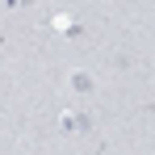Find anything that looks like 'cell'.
I'll return each instance as SVG.
<instances>
[{
    "instance_id": "obj_1",
    "label": "cell",
    "mask_w": 155,
    "mask_h": 155,
    "mask_svg": "<svg viewBox=\"0 0 155 155\" xmlns=\"http://www.w3.org/2000/svg\"><path fill=\"white\" fill-rule=\"evenodd\" d=\"M59 130H63V134H88V130H92V113L67 109V113L59 117Z\"/></svg>"
},
{
    "instance_id": "obj_2",
    "label": "cell",
    "mask_w": 155,
    "mask_h": 155,
    "mask_svg": "<svg viewBox=\"0 0 155 155\" xmlns=\"http://www.w3.org/2000/svg\"><path fill=\"white\" fill-rule=\"evenodd\" d=\"M67 88H71L76 97H92V92H97V80H92V71H84V67H71V71H67Z\"/></svg>"
},
{
    "instance_id": "obj_3",
    "label": "cell",
    "mask_w": 155,
    "mask_h": 155,
    "mask_svg": "<svg viewBox=\"0 0 155 155\" xmlns=\"http://www.w3.org/2000/svg\"><path fill=\"white\" fill-rule=\"evenodd\" d=\"M46 25H51V29H63V34H67V29L76 25V17H71V13H54V17L46 21Z\"/></svg>"
},
{
    "instance_id": "obj_4",
    "label": "cell",
    "mask_w": 155,
    "mask_h": 155,
    "mask_svg": "<svg viewBox=\"0 0 155 155\" xmlns=\"http://www.w3.org/2000/svg\"><path fill=\"white\" fill-rule=\"evenodd\" d=\"M34 0H4V8H29Z\"/></svg>"
},
{
    "instance_id": "obj_5",
    "label": "cell",
    "mask_w": 155,
    "mask_h": 155,
    "mask_svg": "<svg viewBox=\"0 0 155 155\" xmlns=\"http://www.w3.org/2000/svg\"><path fill=\"white\" fill-rule=\"evenodd\" d=\"M0 46H4V34H0Z\"/></svg>"
}]
</instances>
